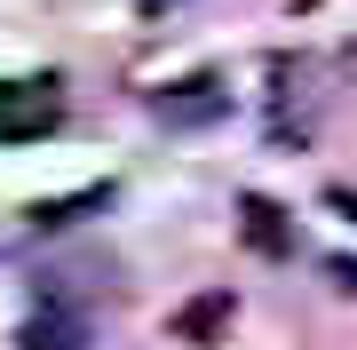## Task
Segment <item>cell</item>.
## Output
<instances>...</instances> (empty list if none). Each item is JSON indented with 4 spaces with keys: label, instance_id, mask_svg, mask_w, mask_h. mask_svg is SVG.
Returning a JSON list of instances; mask_svg holds the SVG:
<instances>
[{
    "label": "cell",
    "instance_id": "1",
    "mask_svg": "<svg viewBox=\"0 0 357 350\" xmlns=\"http://www.w3.org/2000/svg\"><path fill=\"white\" fill-rule=\"evenodd\" d=\"M64 119V88L48 72L40 80H0V143H40Z\"/></svg>",
    "mask_w": 357,
    "mask_h": 350
},
{
    "label": "cell",
    "instance_id": "2",
    "mask_svg": "<svg viewBox=\"0 0 357 350\" xmlns=\"http://www.w3.org/2000/svg\"><path fill=\"white\" fill-rule=\"evenodd\" d=\"M151 119H159V128H215V119H230V80L222 72L175 80V88L151 96Z\"/></svg>",
    "mask_w": 357,
    "mask_h": 350
},
{
    "label": "cell",
    "instance_id": "3",
    "mask_svg": "<svg viewBox=\"0 0 357 350\" xmlns=\"http://www.w3.org/2000/svg\"><path fill=\"white\" fill-rule=\"evenodd\" d=\"M16 350H88V311L48 295L24 326H16Z\"/></svg>",
    "mask_w": 357,
    "mask_h": 350
},
{
    "label": "cell",
    "instance_id": "4",
    "mask_svg": "<svg viewBox=\"0 0 357 350\" xmlns=\"http://www.w3.org/2000/svg\"><path fill=\"white\" fill-rule=\"evenodd\" d=\"M238 231H246V247H255V255H270V263L294 255V215L278 207V199H262V191L238 199Z\"/></svg>",
    "mask_w": 357,
    "mask_h": 350
},
{
    "label": "cell",
    "instance_id": "5",
    "mask_svg": "<svg viewBox=\"0 0 357 350\" xmlns=\"http://www.w3.org/2000/svg\"><path fill=\"white\" fill-rule=\"evenodd\" d=\"M103 207H112V183H88V191H72V199H40V207H32V231H64V223L103 215Z\"/></svg>",
    "mask_w": 357,
    "mask_h": 350
},
{
    "label": "cell",
    "instance_id": "6",
    "mask_svg": "<svg viewBox=\"0 0 357 350\" xmlns=\"http://www.w3.org/2000/svg\"><path fill=\"white\" fill-rule=\"evenodd\" d=\"M222 319H230V295H199L191 311L175 319V335H183V342H215V335H222Z\"/></svg>",
    "mask_w": 357,
    "mask_h": 350
},
{
    "label": "cell",
    "instance_id": "7",
    "mask_svg": "<svg viewBox=\"0 0 357 350\" xmlns=\"http://www.w3.org/2000/svg\"><path fill=\"white\" fill-rule=\"evenodd\" d=\"M326 279L342 286V295H357V255H333V263H326Z\"/></svg>",
    "mask_w": 357,
    "mask_h": 350
},
{
    "label": "cell",
    "instance_id": "8",
    "mask_svg": "<svg viewBox=\"0 0 357 350\" xmlns=\"http://www.w3.org/2000/svg\"><path fill=\"white\" fill-rule=\"evenodd\" d=\"M326 207H333V215H349V223H357V191H349V183H326Z\"/></svg>",
    "mask_w": 357,
    "mask_h": 350
},
{
    "label": "cell",
    "instance_id": "9",
    "mask_svg": "<svg viewBox=\"0 0 357 350\" xmlns=\"http://www.w3.org/2000/svg\"><path fill=\"white\" fill-rule=\"evenodd\" d=\"M135 8H143V16H159V8H167V0H135Z\"/></svg>",
    "mask_w": 357,
    "mask_h": 350
}]
</instances>
